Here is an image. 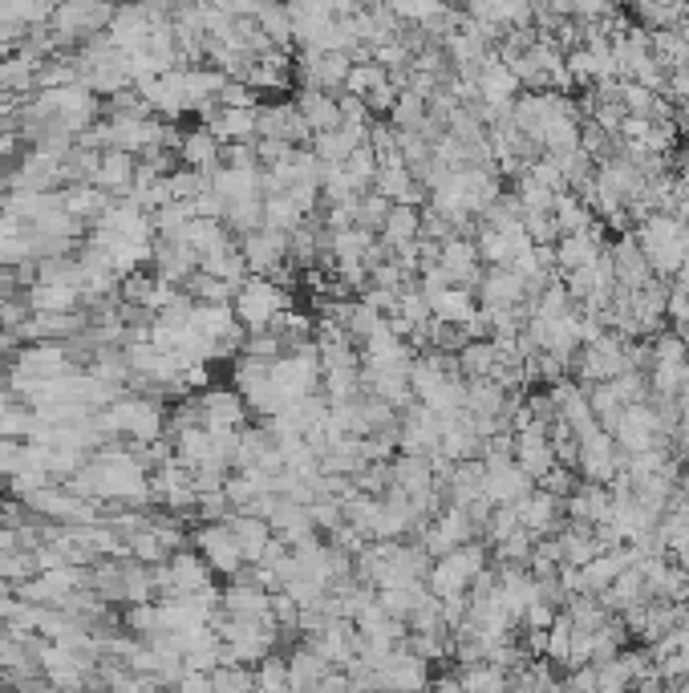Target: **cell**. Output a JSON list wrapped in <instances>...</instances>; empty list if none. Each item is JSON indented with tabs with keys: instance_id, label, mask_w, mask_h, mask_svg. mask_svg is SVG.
<instances>
[{
	"instance_id": "1f68e13d",
	"label": "cell",
	"mask_w": 689,
	"mask_h": 693,
	"mask_svg": "<svg viewBox=\"0 0 689 693\" xmlns=\"http://www.w3.org/2000/svg\"><path fill=\"white\" fill-rule=\"evenodd\" d=\"M454 357H459V373H466V378H491L495 366H499V345L491 337H471Z\"/></svg>"
},
{
	"instance_id": "e0dca14e",
	"label": "cell",
	"mask_w": 689,
	"mask_h": 693,
	"mask_svg": "<svg viewBox=\"0 0 689 693\" xmlns=\"http://www.w3.org/2000/svg\"><path fill=\"white\" fill-rule=\"evenodd\" d=\"M609 260H613L616 272V289H640L645 280L657 277L649 268V260H645V252H640L637 236H616L613 248H609Z\"/></svg>"
},
{
	"instance_id": "681fc988",
	"label": "cell",
	"mask_w": 689,
	"mask_h": 693,
	"mask_svg": "<svg viewBox=\"0 0 689 693\" xmlns=\"http://www.w3.org/2000/svg\"><path fill=\"white\" fill-rule=\"evenodd\" d=\"M686 13H689V0H686Z\"/></svg>"
},
{
	"instance_id": "ba28073f",
	"label": "cell",
	"mask_w": 689,
	"mask_h": 693,
	"mask_svg": "<svg viewBox=\"0 0 689 693\" xmlns=\"http://www.w3.org/2000/svg\"><path fill=\"white\" fill-rule=\"evenodd\" d=\"M195 548H200V555L207 560V567H212L215 576H236L239 567L248 564L227 519H207V523L195 531Z\"/></svg>"
},
{
	"instance_id": "30bf717a",
	"label": "cell",
	"mask_w": 689,
	"mask_h": 693,
	"mask_svg": "<svg viewBox=\"0 0 689 693\" xmlns=\"http://www.w3.org/2000/svg\"><path fill=\"white\" fill-rule=\"evenodd\" d=\"M515 511H519V528H527L531 535H556L564 528V499L543 491L539 483L515 503Z\"/></svg>"
},
{
	"instance_id": "6da1fadb",
	"label": "cell",
	"mask_w": 689,
	"mask_h": 693,
	"mask_svg": "<svg viewBox=\"0 0 689 693\" xmlns=\"http://www.w3.org/2000/svg\"><path fill=\"white\" fill-rule=\"evenodd\" d=\"M637 243H640V252H645V260H649L653 272L665 277V280L674 277L677 268H681V260L689 256L677 212H653L649 219H640Z\"/></svg>"
},
{
	"instance_id": "d4e9b609",
	"label": "cell",
	"mask_w": 689,
	"mask_h": 693,
	"mask_svg": "<svg viewBox=\"0 0 689 693\" xmlns=\"http://www.w3.org/2000/svg\"><path fill=\"white\" fill-rule=\"evenodd\" d=\"M62 373H69V357H65L62 345L25 349L13 369V378H29V381H50V378H62Z\"/></svg>"
},
{
	"instance_id": "277c9868",
	"label": "cell",
	"mask_w": 689,
	"mask_h": 693,
	"mask_svg": "<svg viewBox=\"0 0 689 693\" xmlns=\"http://www.w3.org/2000/svg\"><path fill=\"white\" fill-rule=\"evenodd\" d=\"M625 369H633V361H628V337H621V333H613V328H604L596 340L580 345L577 373H580L584 386L613 381L616 373H625Z\"/></svg>"
},
{
	"instance_id": "d6986e66",
	"label": "cell",
	"mask_w": 689,
	"mask_h": 693,
	"mask_svg": "<svg viewBox=\"0 0 689 693\" xmlns=\"http://www.w3.org/2000/svg\"><path fill=\"white\" fill-rule=\"evenodd\" d=\"M568 519H580V523H604L609 511H613V487L609 483H577L572 495L564 499Z\"/></svg>"
},
{
	"instance_id": "f546056e",
	"label": "cell",
	"mask_w": 689,
	"mask_h": 693,
	"mask_svg": "<svg viewBox=\"0 0 689 693\" xmlns=\"http://www.w3.org/2000/svg\"><path fill=\"white\" fill-rule=\"evenodd\" d=\"M203 410V426H244L248 418V402L232 390H212L200 402Z\"/></svg>"
},
{
	"instance_id": "836d02e7",
	"label": "cell",
	"mask_w": 689,
	"mask_h": 693,
	"mask_svg": "<svg viewBox=\"0 0 689 693\" xmlns=\"http://www.w3.org/2000/svg\"><path fill=\"white\" fill-rule=\"evenodd\" d=\"M301 224H304V207L292 199V191H272L263 199V227H276V231L292 236Z\"/></svg>"
},
{
	"instance_id": "5bb4252c",
	"label": "cell",
	"mask_w": 689,
	"mask_h": 693,
	"mask_svg": "<svg viewBox=\"0 0 689 693\" xmlns=\"http://www.w3.org/2000/svg\"><path fill=\"white\" fill-rule=\"evenodd\" d=\"M475 296L483 308H512L527 301V284L512 264H491L475 284Z\"/></svg>"
},
{
	"instance_id": "9a60e30c",
	"label": "cell",
	"mask_w": 689,
	"mask_h": 693,
	"mask_svg": "<svg viewBox=\"0 0 689 693\" xmlns=\"http://www.w3.org/2000/svg\"><path fill=\"white\" fill-rule=\"evenodd\" d=\"M389 487L401 491V495H410V499L434 491L439 479H434V463H430V454L401 451L398 458H389Z\"/></svg>"
},
{
	"instance_id": "60d3db41",
	"label": "cell",
	"mask_w": 689,
	"mask_h": 693,
	"mask_svg": "<svg viewBox=\"0 0 689 693\" xmlns=\"http://www.w3.org/2000/svg\"><path fill=\"white\" fill-rule=\"evenodd\" d=\"M130 535V552L142 560V564H163L166 555H171V548H166L163 540H159V531L154 528H142V531H126Z\"/></svg>"
},
{
	"instance_id": "ac0fdd59",
	"label": "cell",
	"mask_w": 689,
	"mask_h": 693,
	"mask_svg": "<svg viewBox=\"0 0 689 693\" xmlns=\"http://www.w3.org/2000/svg\"><path fill=\"white\" fill-rule=\"evenodd\" d=\"M25 503L33 507V511H41V516H53V519H77V523L94 519V507L86 503V495L62 491V487H50V483L37 487V491H29Z\"/></svg>"
},
{
	"instance_id": "4fadbf2b",
	"label": "cell",
	"mask_w": 689,
	"mask_h": 693,
	"mask_svg": "<svg viewBox=\"0 0 689 693\" xmlns=\"http://www.w3.org/2000/svg\"><path fill=\"white\" fill-rule=\"evenodd\" d=\"M427 657H418L410 645H398L394 653H386L381 661L374 665L377 673V685H394V690H418V685H427L430 673H427Z\"/></svg>"
},
{
	"instance_id": "d6a6232c",
	"label": "cell",
	"mask_w": 689,
	"mask_h": 693,
	"mask_svg": "<svg viewBox=\"0 0 689 693\" xmlns=\"http://www.w3.org/2000/svg\"><path fill=\"white\" fill-rule=\"evenodd\" d=\"M134 159H130V151H106L98 159V171H94V183H98L101 191H130V183H134Z\"/></svg>"
},
{
	"instance_id": "e575fe53",
	"label": "cell",
	"mask_w": 689,
	"mask_h": 693,
	"mask_svg": "<svg viewBox=\"0 0 689 693\" xmlns=\"http://www.w3.org/2000/svg\"><path fill=\"white\" fill-rule=\"evenodd\" d=\"M551 219L560 227V236H568V231H584V227L596 224V212L580 199L577 191H560V195H556V207H551Z\"/></svg>"
},
{
	"instance_id": "d590c367",
	"label": "cell",
	"mask_w": 689,
	"mask_h": 693,
	"mask_svg": "<svg viewBox=\"0 0 689 693\" xmlns=\"http://www.w3.org/2000/svg\"><path fill=\"white\" fill-rule=\"evenodd\" d=\"M77 292L74 284H45V280H37L33 284V292H29V308L33 313H69L77 304Z\"/></svg>"
},
{
	"instance_id": "7a4b0ae2",
	"label": "cell",
	"mask_w": 689,
	"mask_h": 693,
	"mask_svg": "<svg viewBox=\"0 0 689 693\" xmlns=\"http://www.w3.org/2000/svg\"><path fill=\"white\" fill-rule=\"evenodd\" d=\"M483 567H487V548L475 540H466L430 564L427 588L439 596V600H446V596H463L466 588L475 584V576L483 572Z\"/></svg>"
},
{
	"instance_id": "2e32d148",
	"label": "cell",
	"mask_w": 689,
	"mask_h": 693,
	"mask_svg": "<svg viewBox=\"0 0 689 693\" xmlns=\"http://www.w3.org/2000/svg\"><path fill=\"white\" fill-rule=\"evenodd\" d=\"M439 264L451 272V284H463V289H475L478 284V268H483V256H478V243L466 240V236H446L439 243Z\"/></svg>"
},
{
	"instance_id": "8fae6325",
	"label": "cell",
	"mask_w": 689,
	"mask_h": 693,
	"mask_svg": "<svg viewBox=\"0 0 689 693\" xmlns=\"http://www.w3.org/2000/svg\"><path fill=\"white\" fill-rule=\"evenodd\" d=\"M515 463L531 475V479H543L560 458H556V446H551V434H548V422H531V426L515 430Z\"/></svg>"
},
{
	"instance_id": "44dd1931",
	"label": "cell",
	"mask_w": 689,
	"mask_h": 693,
	"mask_svg": "<svg viewBox=\"0 0 689 693\" xmlns=\"http://www.w3.org/2000/svg\"><path fill=\"white\" fill-rule=\"evenodd\" d=\"M227 523L236 531V543H239V552H244V560H248V564H260V555L268 552V543L276 540L272 523L263 516H256V511H244V507H239V516H227Z\"/></svg>"
},
{
	"instance_id": "7bdbcfd3",
	"label": "cell",
	"mask_w": 689,
	"mask_h": 693,
	"mask_svg": "<svg viewBox=\"0 0 689 693\" xmlns=\"http://www.w3.org/2000/svg\"><path fill=\"white\" fill-rule=\"evenodd\" d=\"M256 685L260 690H289V657H276V653H268L260 661V669H256Z\"/></svg>"
},
{
	"instance_id": "8d00e7d4",
	"label": "cell",
	"mask_w": 689,
	"mask_h": 693,
	"mask_svg": "<svg viewBox=\"0 0 689 693\" xmlns=\"http://www.w3.org/2000/svg\"><path fill=\"white\" fill-rule=\"evenodd\" d=\"M224 159V147L215 139L212 130H200V134H191L183 139V166H195V171H215Z\"/></svg>"
},
{
	"instance_id": "ee69618b",
	"label": "cell",
	"mask_w": 689,
	"mask_h": 693,
	"mask_svg": "<svg viewBox=\"0 0 689 693\" xmlns=\"http://www.w3.org/2000/svg\"><path fill=\"white\" fill-rule=\"evenodd\" d=\"M33 426H37V414H33V410H21V405H13V402L0 410V434H4V438L33 434Z\"/></svg>"
},
{
	"instance_id": "ab89813d",
	"label": "cell",
	"mask_w": 689,
	"mask_h": 693,
	"mask_svg": "<svg viewBox=\"0 0 689 693\" xmlns=\"http://www.w3.org/2000/svg\"><path fill=\"white\" fill-rule=\"evenodd\" d=\"M260 29L263 37L276 41V45H289L297 33H292V9H280V4H260Z\"/></svg>"
},
{
	"instance_id": "8992f818",
	"label": "cell",
	"mask_w": 689,
	"mask_h": 693,
	"mask_svg": "<svg viewBox=\"0 0 689 693\" xmlns=\"http://www.w3.org/2000/svg\"><path fill=\"white\" fill-rule=\"evenodd\" d=\"M98 430L106 434H130L138 442H154L163 434V410L147 398H122L98 418Z\"/></svg>"
},
{
	"instance_id": "bcb514c9",
	"label": "cell",
	"mask_w": 689,
	"mask_h": 693,
	"mask_svg": "<svg viewBox=\"0 0 689 693\" xmlns=\"http://www.w3.org/2000/svg\"><path fill=\"white\" fill-rule=\"evenodd\" d=\"M677 113H681V130H686V139H689V98L677 101Z\"/></svg>"
},
{
	"instance_id": "7dc6e473",
	"label": "cell",
	"mask_w": 689,
	"mask_h": 693,
	"mask_svg": "<svg viewBox=\"0 0 689 693\" xmlns=\"http://www.w3.org/2000/svg\"><path fill=\"white\" fill-rule=\"evenodd\" d=\"M9 405V390H4V381H0V410Z\"/></svg>"
},
{
	"instance_id": "9c48e42d",
	"label": "cell",
	"mask_w": 689,
	"mask_h": 693,
	"mask_svg": "<svg viewBox=\"0 0 689 693\" xmlns=\"http://www.w3.org/2000/svg\"><path fill=\"white\" fill-rule=\"evenodd\" d=\"M154 588H159L163 596L203 593V588H212V567H207L203 555L179 552V555H171V564L166 567H154Z\"/></svg>"
},
{
	"instance_id": "f35d334b",
	"label": "cell",
	"mask_w": 689,
	"mask_h": 693,
	"mask_svg": "<svg viewBox=\"0 0 689 693\" xmlns=\"http://www.w3.org/2000/svg\"><path fill=\"white\" fill-rule=\"evenodd\" d=\"M224 219L236 227V236H244V231H256V227H263V199H260V195L232 199V203H227Z\"/></svg>"
},
{
	"instance_id": "ffe728a7",
	"label": "cell",
	"mask_w": 689,
	"mask_h": 693,
	"mask_svg": "<svg viewBox=\"0 0 689 693\" xmlns=\"http://www.w3.org/2000/svg\"><path fill=\"white\" fill-rule=\"evenodd\" d=\"M601 252H604L601 224L584 227V231H568V236L556 240V268H560V272H577V268L592 264Z\"/></svg>"
},
{
	"instance_id": "b9f144b4",
	"label": "cell",
	"mask_w": 689,
	"mask_h": 693,
	"mask_svg": "<svg viewBox=\"0 0 689 693\" xmlns=\"http://www.w3.org/2000/svg\"><path fill=\"white\" fill-rule=\"evenodd\" d=\"M389 215V199L381 195V191H365L362 199H357V224L369 227V231H381V224H386Z\"/></svg>"
},
{
	"instance_id": "603a6c76",
	"label": "cell",
	"mask_w": 689,
	"mask_h": 693,
	"mask_svg": "<svg viewBox=\"0 0 689 693\" xmlns=\"http://www.w3.org/2000/svg\"><path fill=\"white\" fill-rule=\"evenodd\" d=\"M256 134H260V139H284L292 142V147L304 139H313V130H309V122L301 118L297 106H268V110H260Z\"/></svg>"
},
{
	"instance_id": "3957f363",
	"label": "cell",
	"mask_w": 689,
	"mask_h": 693,
	"mask_svg": "<svg viewBox=\"0 0 689 693\" xmlns=\"http://www.w3.org/2000/svg\"><path fill=\"white\" fill-rule=\"evenodd\" d=\"M232 308H236L239 325L256 333V328H268V325H272V321L284 313V308H292V296L280 289L272 277L256 272V277H244V280H239L236 296H232Z\"/></svg>"
},
{
	"instance_id": "7c38bea8",
	"label": "cell",
	"mask_w": 689,
	"mask_h": 693,
	"mask_svg": "<svg viewBox=\"0 0 689 693\" xmlns=\"http://www.w3.org/2000/svg\"><path fill=\"white\" fill-rule=\"evenodd\" d=\"M239 252L248 260V272L272 277L276 268L284 264V256H289V236L276 231V227H256V231H244V236H239Z\"/></svg>"
},
{
	"instance_id": "f1b7e54d",
	"label": "cell",
	"mask_w": 689,
	"mask_h": 693,
	"mask_svg": "<svg viewBox=\"0 0 689 693\" xmlns=\"http://www.w3.org/2000/svg\"><path fill=\"white\" fill-rule=\"evenodd\" d=\"M260 127V110L256 106H224L212 118V134L219 142H248Z\"/></svg>"
},
{
	"instance_id": "cb8c5ba5",
	"label": "cell",
	"mask_w": 689,
	"mask_h": 693,
	"mask_svg": "<svg viewBox=\"0 0 689 693\" xmlns=\"http://www.w3.org/2000/svg\"><path fill=\"white\" fill-rule=\"evenodd\" d=\"M422 236V207L418 203H389V215L381 224V243L389 252H398L406 243H413Z\"/></svg>"
},
{
	"instance_id": "f6af8a7d",
	"label": "cell",
	"mask_w": 689,
	"mask_h": 693,
	"mask_svg": "<svg viewBox=\"0 0 689 693\" xmlns=\"http://www.w3.org/2000/svg\"><path fill=\"white\" fill-rule=\"evenodd\" d=\"M539 487H543V491H551V495H560V499H568V495H572V487H577V475H572V467H568V463H556V467H551L548 475L539 479Z\"/></svg>"
},
{
	"instance_id": "74e56055",
	"label": "cell",
	"mask_w": 689,
	"mask_h": 693,
	"mask_svg": "<svg viewBox=\"0 0 689 693\" xmlns=\"http://www.w3.org/2000/svg\"><path fill=\"white\" fill-rule=\"evenodd\" d=\"M65 212L77 215V219H98L106 207H110V199H106V191L94 183V187H74L69 195H65Z\"/></svg>"
},
{
	"instance_id": "484cf974",
	"label": "cell",
	"mask_w": 689,
	"mask_h": 693,
	"mask_svg": "<svg viewBox=\"0 0 689 693\" xmlns=\"http://www.w3.org/2000/svg\"><path fill=\"white\" fill-rule=\"evenodd\" d=\"M512 402V390H503L495 378H466V402L463 410L475 418H503Z\"/></svg>"
},
{
	"instance_id": "c3c4849f",
	"label": "cell",
	"mask_w": 689,
	"mask_h": 693,
	"mask_svg": "<svg viewBox=\"0 0 689 693\" xmlns=\"http://www.w3.org/2000/svg\"><path fill=\"white\" fill-rule=\"evenodd\" d=\"M4 284H9V277H4V268H0V289H4Z\"/></svg>"
},
{
	"instance_id": "7402d4cb",
	"label": "cell",
	"mask_w": 689,
	"mask_h": 693,
	"mask_svg": "<svg viewBox=\"0 0 689 693\" xmlns=\"http://www.w3.org/2000/svg\"><path fill=\"white\" fill-rule=\"evenodd\" d=\"M430 313H434V321H442V325H471V321H475V313H478L475 289L446 284L442 292H434V296H430Z\"/></svg>"
},
{
	"instance_id": "52a82bcc",
	"label": "cell",
	"mask_w": 689,
	"mask_h": 693,
	"mask_svg": "<svg viewBox=\"0 0 689 693\" xmlns=\"http://www.w3.org/2000/svg\"><path fill=\"white\" fill-rule=\"evenodd\" d=\"M531 487H536V479L515 463V454H483V495L495 507L519 503Z\"/></svg>"
},
{
	"instance_id": "4dcf8cb0",
	"label": "cell",
	"mask_w": 689,
	"mask_h": 693,
	"mask_svg": "<svg viewBox=\"0 0 689 693\" xmlns=\"http://www.w3.org/2000/svg\"><path fill=\"white\" fill-rule=\"evenodd\" d=\"M329 661L316 653L313 645H304L297 653L289 657V690H321V681L329 673Z\"/></svg>"
},
{
	"instance_id": "5b68a950",
	"label": "cell",
	"mask_w": 689,
	"mask_h": 693,
	"mask_svg": "<svg viewBox=\"0 0 689 693\" xmlns=\"http://www.w3.org/2000/svg\"><path fill=\"white\" fill-rule=\"evenodd\" d=\"M577 467L589 483H613L625 467V451L604 426H592L577 434Z\"/></svg>"
},
{
	"instance_id": "83f0119b",
	"label": "cell",
	"mask_w": 689,
	"mask_h": 693,
	"mask_svg": "<svg viewBox=\"0 0 689 693\" xmlns=\"http://www.w3.org/2000/svg\"><path fill=\"white\" fill-rule=\"evenodd\" d=\"M601 596V605L609 608V613H625V608H633V605H640V600H649V588H645V576H640V567L637 564H628L621 576H616L604 593H596Z\"/></svg>"
},
{
	"instance_id": "4316f807",
	"label": "cell",
	"mask_w": 689,
	"mask_h": 693,
	"mask_svg": "<svg viewBox=\"0 0 689 693\" xmlns=\"http://www.w3.org/2000/svg\"><path fill=\"white\" fill-rule=\"evenodd\" d=\"M297 110H301V118L309 122V130L313 134H321V130H337L341 127V101L329 94V89H316L309 86L297 98Z\"/></svg>"
}]
</instances>
